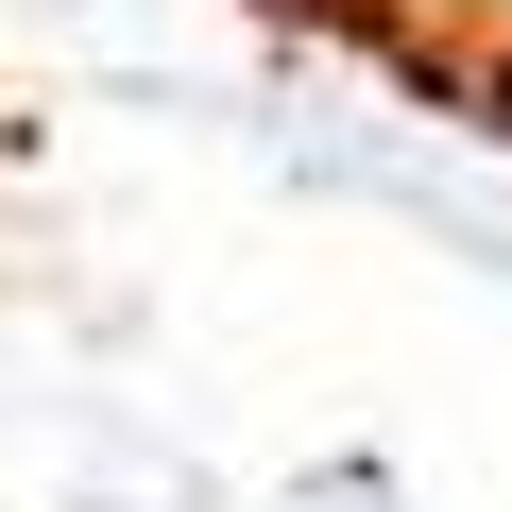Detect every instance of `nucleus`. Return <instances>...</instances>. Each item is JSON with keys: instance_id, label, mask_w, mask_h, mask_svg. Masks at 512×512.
Returning a JSON list of instances; mask_svg holds the SVG:
<instances>
[{"instance_id": "1", "label": "nucleus", "mask_w": 512, "mask_h": 512, "mask_svg": "<svg viewBox=\"0 0 512 512\" xmlns=\"http://www.w3.org/2000/svg\"><path fill=\"white\" fill-rule=\"evenodd\" d=\"M478 120H495V137H512V52H495V69H478Z\"/></svg>"}]
</instances>
